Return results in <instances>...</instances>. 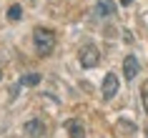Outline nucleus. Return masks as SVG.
<instances>
[{
  "label": "nucleus",
  "mask_w": 148,
  "mask_h": 138,
  "mask_svg": "<svg viewBox=\"0 0 148 138\" xmlns=\"http://www.w3.org/2000/svg\"><path fill=\"white\" fill-rule=\"evenodd\" d=\"M33 43H35L38 55H50L55 48V33L50 28H35L33 30Z\"/></svg>",
  "instance_id": "1"
},
{
  "label": "nucleus",
  "mask_w": 148,
  "mask_h": 138,
  "mask_svg": "<svg viewBox=\"0 0 148 138\" xmlns=\"http://www.w3.org/2000/svg\"><path fill=\"white\" fill-rule=\"evenodd\" d=\"M95 13L101 18H110L116 13V3L113 0H95Z\"/></svg>",
  "instance_id": "5"
},
{
  "label": "nucleus",
  "mask_w": 148,
  "mask_h": 138,
  "mask_svg": "<svg viewBox=\"0 0 148 138\" xmlns=\"http://www.w3.org/2000/svg\"><path fill=\"white\" fill-rule=\"evenodd\" d=\"M65 130H68L70 138H86V128H83V123H78L75 118L65 123Z\"/></svg>",
  "instance_id": "7"
},
{
  "label": "nucleus",
  "mask_w": 148,
  "mask_h": 138,
  "mask_svg": "<svg viewBox=\"0 0 148 138\" xmlns=\"http://www.w3.org/2000/svg\"><path fill=\"white\" fill-rule=\"evenodd\" d=\"M0 78H3V73H0Z\"/></svg>",
  "instance_id": "12"
},
{
  "label": "nucleus",
  "mask_w": 148,
  "mask_h": 138,
  "mask_svg": "<svg viewBox=\"0 0 148 138\" xmlns=\"http://www.w3.org/2000/svg\"><path fill=\"white\" fill-rule=\"evenodd\" d=\"M116 93H118V78L113 76V73H108V76H106V80H103V98L110 100Z\"/></svg>",
  "instance_id": "3"
},
{
  "label": "nucleus",
  "mask_w": 148,
  "mask_h": 138,
  "mask_svg": "<svg viewBox=\"0 0 148 138\" xmlns=\"http://www.w3.org/2000/svg\"><path fill=\"white\" fill-rule=\"evenodd\" d=\"M78 58H80V65H83V68H93V65H98V60H101V53H98V48L86 45L80 50Z\"/></svg>",
  "instance_id": "2"
},
{
  "label": "nucleus",
  "mask_w": 148,
  "mask_h": 138,
  "mask_svg": "<svg viewBox=\"0 0 148 138\" xmlns=\"http://www.w3.org/2000/svg\"><path fill=\"white\" fill-rule=\"evenodd\" d=\"M23 130L30 138H43V136H45V123H43V121H28Z\"/></svg>",
  "instance_id": "4"
},
{
  "label": "nucleus",
  "mask_w": 148,
  "mask_h": 138,
  "mask_svg": "<svg viewBox=\"0 0 148 138\" xmlns=\"http://www.w3.org/2000/svg\"><path fill=\"white\" fill-rule=\"evenodd\" d=\"M140 98H143V108L148 111V80L143 83V91H140Z\"/></svg>",
  "instance_id": "10"
},
{
  "label": "nucleus",
  "mask_w": 148,
  "mask_h": 138,
  "mask_svg": "<svg viewBox=\"0 0 148 138\" xmlns=\"http://www.w3.org/2000/svg\"><path fill=\"white\" fill-rule=\"evenodd\" d=\"M23 18V8L20 5H10L8 8V20H20Z\"/></svg>",
  "instance_id": "9"
},
{
  "label": "nucleus",
  "mask_w": 148,
  "mask_h": 138,
  "mask_svg": "<svg viewBox=\"0 0 148 138\" xmlns=\"http://www.w3.org/2000/svg\"><path fill=\"white\" fill-rule=\"evenodd\" d=\"M38 83H40V76H38V73H30V76L20 78V83H18V85H38Z\"/></svg>",
  "instance_id": "8"
},
{
  "label": "nucleus",
  "mask_w": 148,
  "mask_h": 138,
  "mask_svg": "<svg viewBox=\"0 0 148 138\" xmlns=\"http://www.w3.org/2000/svg\"><path fill=\"white\" fill-rule=\"evenodd\" d=\"M136 73H138V60H136V55H128V58L123 60V76H125V80H133Z\"/></svg>",
  "instance_id": "6"
},
{
  "label": "nucleus",
  "mask_w": 148,
  "mask_h": 138,
  "mask_svg": "<svg viewBox=\"0 0 148 138\" xmlns=\"http://www.w3.org/2000/svg\"><path fill=\"white\" fill-rule=\"evenodd\" d=\"M133 0H121V5H131Z\"/></svg>",
  "instance_id": "11"
}]
</instances>
